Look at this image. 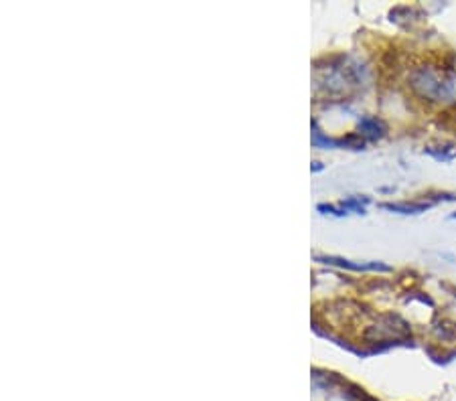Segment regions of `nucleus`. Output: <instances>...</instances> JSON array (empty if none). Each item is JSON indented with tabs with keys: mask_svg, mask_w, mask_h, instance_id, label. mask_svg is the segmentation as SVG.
<instances>
[{
	"mask_svg": "<svg viewBox=\"0 0 456 401\" xmlns=\"http://www.w3.org/2000/svg\"><path fill=\"white\" fill-rule=\"evenodd\" d=\"M385 209H392V211H403V213H418V211H424L426 205H385Z\"/></svg>",
	"mask_w": 456,
	"mask_h": 401,
	"instance_id": "f257e3e1",
	"label": "nucleus"
}]
</instances>
